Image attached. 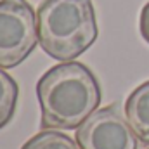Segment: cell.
<instances>
[{"mask_svg":"<svg viewBox=\"0 0 149 149\" xmlns=\"http://www.w3.org/2000/svg\"><path fill=\"white\" fill-rule=\"evenodd\" d=\"M37 97L42 130H73L97 111L102 92L95 74L85 64L66 61L42 74Z\"/></svg>","mask_w":149,"mask_h":149,"instance_id":"cell-1","label":"cell"},{"mask_svg":"<svg viewBox=\"0 0 149 149\" xmlns=\"http://www.w3.org/2000/svg\"><path fill=\"white\" fill-rule=\"evenodd\" d=\"M37 23L40 47L61 63L74 61L99 35L92 0H43Z\"/></svg>","mask_w":149,"mask_h":149,"instance_id":"cell-2","label":"cell"},{"mask_svg":"<svg viewBox=\"0 0 149 149\" xmlns=\"http://www.w3.org/2000/svg\"><path fill=\"white\" fill-rule=\"evenodd\" d=\"M37 43L38 23L28 0H0V68H16Z\"/></svg>","mask_w":149,"mask_h":149,"instance_id":"cell-3","label":"cell"},{"mask_svg":"<svg viewBox=\"0 0 149 149\" xmlns=\"http://www.w3.org/2000/svg\"><path fill=\"white\" fill-rule=\"evenodd\" d=\"M80 149H137V135L118 104L94 111L78 128Z\"/></svg>","mask_w":149,"mask_h":149,"instance_id":"cell-4","label":"cell"},{"mask_svg":"<svg viewBox=\"0 0 149 149\" xmlns=\"http://www.w3.org/2000/svg\"><path fill=\"white\" fill-rule=\"evenodd\" d=\"M125 116L137 139L149 146V80L139 85L125 101Z\"/></svg>","mask_w":149,"mask_h":149,"instance_id":"cell-5","label":"cell"},{"mask_svg":"<svg viewBox=\"0 0 149 149\" xmlns=\"http://www.w3.org/2000/svg\"><path fill=\"white\" fill-rule=\"evenodd\" d=\"M19 97V87L16 80L0 68V130L12 120Z\"/></svg>","mask_w":149,"mask_h":149,"instance_id":"cell-6","label":"cell"},{"mask_svg":"<svg viewBox=\"0 0 149 149\" xmlns=\"http://www.w3.org/2000/svg\"><path fill=\"white\" fill-rule=\"evenodd\" d=\"M21 149H80V146L70 135L49 128L28 139Z\"/></svg>","mask_w":149,"mask_h":149,"instance_id":"cell-7","label":"cell"},{"mask_svg":"<svg viewBox=\"0 0 149 149\" xmlns=\"http://www.w3.org/2000/svg\"><path fill=\"white\" fill-rule=\"evenodd\" d=\"M139 26H141V35H142V38L149 43V2L142 7V10H141Z\"/></svg>","mask_w":149,"mask_h":149,"instance_id":"cell-8","label":"cell"}]
</instances>
